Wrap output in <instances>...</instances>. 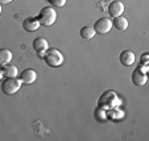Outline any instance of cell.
Listing matches in <instances>:
<instances>
[{
  "mask_svg": "<svg viewBox=\"0 0 149 141\" xmlns=\"http://www.w3.org/2000/svg\"><path fill=\"white\" fill-rule=\"evenodd\" d=\"M40 25H41V24H40L38 19H36V17H26L23 21V28H24V31H26V32L37 31V29L40 28Z\"/></svg>",
  "mask_w": 149,
  "mask_h": 141,
  "instance_id": "8fae6325",
  "label": "cell"
},
{
  "mask_svg": "<svg viewBox=\"0 0 149 141\" xmlns=\"http://www.w3.org/2000/svg\"><path fill=\"white\" fill-rule=\"evenodd\" d=\"M119 59H120L121 65L125 66V67H128V66H131V65H133V63H135L136 56H135V53H133V51H131V50H123L120 53Z\"/></svg>",
  "mask_w": 149,
  "mask_h": 141,
  "instance_id": "30bf717a",
  "label": "cell"
},
{
  "mask_svg": "<svg viewBox=\"0 0 149 141\" xmlns=\"http://www.w3.org/2000/svg\"><path fill=\"white\" fill-rule=\"evenodd\" d=\"M119 103H120V100H119L118 95H116L113 91H106V92L100 96L98 104H99V108L106 111V110L116 108L119 106Z\"/></svg>",
  "mask_w": 149,
  "mask_h": 141,
  "instance_id": "7a4b0ae2",
  "label": "cell"
},
{
  "mask_svg": "<svg viewBox=\"0 0 149 141\" xmlns=\"http://www.w3.org/2000/svg\"><path fill=\"white\" fill-rule=\"evenodd\" d=\"M79 33H81V37L83 40H91L95 36V31H94L93 26H83Z\"/></svg>",
  "mask_w": 149,
  "mask_h": 141,
  "instance_id": "9a60e30c",
  "label": "cell"
},
{
  "mask_svg": "<svg viewBox=\"0 0 149 141\" xmlns=\"http://www.w3.org/2000/svg\"><path fill=\"white\" fill-rule=\"evenodd\" d=\"M21 81L16 78H6L4 81H1V91H3L6 95H13L21 87Z\"/></svg>",
  "mask_w": 149,
  "mask_h": 141,
  "instance_id": "277c9868",
  "label": "cell"
},
{
  "mask_svg": "<svg viewBox=\"0 0 149 141\" xmlns=\"http://www.w3.org/2000/svg\"><path fill=\"white\" fill-rule=\"evenodd\" d=\"M3 70H1V69H0V82H1V79H3Z\"/></svg>",
  "mask_w": 149,
  "mask_h": 141,
  "instance_id": "d6986e66",
  "label": "cell"
},
{
  "mask_svg": "<svg viewBox=\"0 0 149 141\" xmlns=\"http://www.w3.org/2000/svg\"><path fill=\"white\" fill-rule=\"evenodd\" d=\"M33 49L34 51H36L37 54H38V57H44V54H45V51L49 49V42L48 40L44 38V37H37V38L33 40Z\"/></svg>",
  "mask_w": 149,
  "mask_h": 141,
  "instance_id": "52a82bcc",
  "label": "cell"
},
{
  "mask_svg": "<svg viewBox=\"0 0 149 141\" xmlns=\"http://www.w3.org/2000/svg\"><path fill=\"white\" fill-rule=\"evenodd\" d=\"M141 63H143V65H148V53H146V51L141 56Z\"/></svg>",
  "mask_w": 149,
  "mask_h": 141,
  "instance_id": "e0dca14e",
  "label": "cell"
},
{
  "mask_svg": "<svg viewBox=\"0 0 149 141\" xmlns=\"http://www.w3.org/2000/svg\"><path fill=\"white\" fill-rule=\"evenodd\" d=\"M123 12H124V4L121 3L120 0H113L112 3L108 6V13L112 17L121 16Z\"/></svg>",
  "mask_w": 149,
  "mask_h": 141,
  "instance_id": "9c48e42d",
  "label": "cell"
},
{
  "mask_svg": "<svg viewBox=\"0 0 149 141\" xmlns=\"http://www.w3.org/2000/svg\"><path fill=\"white\" fill-rule=\"evenodd\" d=\"M20 81L23 85H32L37 79V73L33 70V69H25L23 70V73L20 74Z\"/></svg>",
  "mask_w": 149,
  "mask_h": 141,
  "instance_id": "ba28073f",
  "label": "cell"
},
{
  "mask_svg": "<svg viewBox=\"0 0 149 141\" xmlns=\"http://www.w3.org/2000/svg\"><path fill=\"white\" fill-rule=\"evenodd\" d=\"M48 1L52 6L57 7V8H61V7H63L66 4V0H48Z\"/></svg>",
  "mask_w": 149,
  "mask_h": 141,
  "instance_id": "2e32d148",
  "label": "cell"
},
{
  "mask_svg": "<svg viewBox=\"0 0 149 141\" xmlns=\"http://www.w3.org/2000/svg\"><path fill=\"white\" fill-rule=\"evenodd\" d=\"M1 11H3V9H1V4H0V15H1Z\"/></svg>",
  "mask_w": 149,
  "mask_h": 141,
  "instance_id": "ffe728a7",
  "label": "cell"
},
{
  "mask_svg": "<svg viewBox=\"0 0 149 141\" xmlns=\"http://www.w3.org/2000/svg\"><path fill=\"white\" fill-rule=\"evenodd\" d=\"M13 0H0V4H9V3H12Z\"/></svg>",
  "mask_w": 149,
  "mask_h": 141,
  "instance_id": "ac0fdd59",
  "label": "cell"
},
{
  "mask_svg": "<svg viewBox=\"0 0 149 141\" xmlns=\"http://www.w3.org/2000/svg\"><path fill=\"white\" fill-rule=\"evenodd\" d=\"M12 61V51L9 49H0V66L8 65Z\"/></svg>",
  "mask_w": 149,
  "mask_h": 141,
  "instance_id": "4fadbf2b",
  "label": "cell"
},
{
  "mask_svg": "<svg viewBox=\"0 0 149 141\" xmlns=\"http://www.w3.org/2000/svg\"><path fill=\"white\" fill-rule=\"evenodd\" d=\"M93 28L98 34H107L112 28V20H110L108 17H102L96 20Z\"/></svg>",
  "mask_w": 149,
  "mask_h": 141,
  "instance_id": "5b68a950",
  "label": "cell"
},
{
  "mask_svg": "<svg viewBox=\"0 0 149 141\" xmlns=\"http://www.w3.org/2000/svg\"><path fill=\"white\" fill-rule=\"evenodd\" d=\"M42 58H44V61L46 62V65L50 66V67H58V66H61L62 63H63V61H65L63 54H62L58 49H54V48L48 49Z\"/></svg>",
  "mask_w": 149,
  "mask_h": 141,
  "instance_id": "6da1fadb",
  "label": "cell"
},
{
  "mask_svg": "<svg viewBox=\"0 0 149 141\" xmlns=\"http://www.w3.org/2000/svg\"><path fill=\"white\" fill-rule=\"evenodd\" d=\"M3 75L6 76V78H16L17 74H19V71H17V67L15 65H6L3 66Z\"/></svg>",
  "mask_w": 149,
  "mask_h": 141,
  "instance_id": "5bb4252c",
  "label": "cell"
},
{
  "mask_svg": "<svg viewBox=\"0 0 149 141\" xmlns=\"http://www.w3.org/2000/svg\"><path fill=\"white\" fill-rule=\"evenodd\" d=\"M148 81L146 75V65H143L141 67H137L132 73V83L135 86H144Z\"/></svg>",
  "mask_w": 149,
  "mask_h": 141,
  "instance_id": "8992f818",
  "label": "cell"
},
{
  "mask_svg": "<svg viewBox=\"0 0 149 141\" xmlns=\"http://www.w3.org/2000/svg\"><path fill=\"white\" fill-rule=\"evenodd\" d=\"M112 26H115L119 32H124L128 29V20L123 16H118L113 17L112 20Z\"/></svg>",
  "mask_w": 149,
  "mask_h": 141,
  "instance_id": "7c38bea8",
  "label": "cell"
},
{
  "mask_svg": "<svg viewBox=\"0 0 149 141\" xmlns=\"http://www.w3.org/2000/svg\"><path fill=\"white\" fill-rule=\"evenodd\" d=\"M57 20V12L52 7H44L38 13V21L44 26H52Z\"/></svg>",
  "mask_w": 149,
  "mask_h": 141,
  "instance_id": "3957f363",
  "label": "cell"
}]
</instances>
